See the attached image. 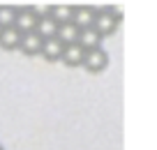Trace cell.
<instances>
[{
    "label": "cell",
    "instance_id": "6da1fadb",
    "mask_svg": "<svg viewBox=\"0 0 157 150\" xmlns=\"http://www.w3.org/2000/svg\"><path fill=\"white\" fill-rule=\"evenodd\" d=\"M118 23H120V10H116V5H106L102 10H97V16H95V25L102 37H109L118 30Z\"/></svg>",
    "mask_w": 157,
    "mask_h": 150
},
{
    "label": "cell",
    "instance_id": "7a4b0ae2",
    "mask_svg": "<svg viewBox=\"0 0 157 150\" xmlns=\"http://www.w3.org/2000/svg\"><path fill=\"white\" fill-rule=\"evenodd\" d=\"M37 23H39V19H37V14H35L33 5H19V7H16V21H14V25L23 35L35 33V30H37Z\"/></svg>",
    "mask_w": 157,
    "mask_h": 150
},
{
    "label": "cell",
    "instance_id": "3957f363",
    "mask_svg": "<svg viewBox=\"0 0 157 150\" xmlns=\"http://www.w3.org/2000/svg\"><path fill=\"white\" fill-rule=\"evenodd\" d=\"M83 67L88 69L90 74H99L109 67V53L104 48H95V51H88L83 60Z\"/></svg>",
    "mask_w": 157,
    "mask_h": 150
},
{
    "label": "cell",
    "instance_id": "277c9868",
    "mask_svg": "<svg viewBox=\"0 0 157 150\" xmlns=\"http://www.w3.org/2000/svg\"><path fill=\"white\" fill-rule=\"evenodd\" d=\"M95 16H97V7L95 5H74V21L72 23L76 28H93Z\"/></svg>",
    "mask_w": 157,
    "mask_h": 150
},
{
    "label": "cell",
    "instance_id": "5b68a950",
    "mask_svg": "<svg viewBox=\"0 0 157 150\" xmlns=\"http://www.w3.org/2000/svg\"><path fill=\"white\" fill-rule=\"evenodd\" d=\"M21 42H23V33H21L16 25H10V28L0 30V48L5 51H21Z\"/></svg>",
    "mask_w": 157,
    "mask_h": 150
},
{
    "label": "cell",
    "instance_id": "8992f818",
    "mask_svg": "<svg viewBox=\"0 0 157 150\" xmlns=\"http://www.w3.org/2000/svg\"><path fill=\"white\" fill-rule=\"evenodd\" d=\"M86 51L81 44H69L65 46V53H63V63L67 67H83V60H86Z\"/></svg>",
    "mask_w": 157,
    "mask_h": 150
},
{
    "label": "cell",
    "instance_id": "52a82bcc",
    "mask_svg": "<svg viewBox=\"0 0 157 150\" xmlns=\"http://www.w3.org/2000/svg\"><path fill=\"white\" fill-rule=\"evenodd\" d=\"M63 53H65V44L60 42L58 37L44 39V48H42L44 60H49V63H58V60H63Z\"/></svg>",
    "mask_w": 157,
    "mask_h": 150
},
{
    "label": "cell",
    "instance_id": "ba28073f",
    "mask_svg": "<svg viewBox=\"0 0 157 150\" xmlns=\"http://www.w3.org/2000/svg\"><path fill=\"white\" fill-rule=\"evenodd\" d=\"M42 48H44V39L37 33L23 35V42H21V53L23 56H42Z\"/></svg>",
    "mask_w": 157,
    "mask_h": 150
},
{
    "label": "cell",
    "instance_id": "9c48e42d",
    "mask_svg": "<svg viewBox=\"0 0 157 150\" xmlns=\"http://www.w3.org/2000/svg\"><path fill=\"white\" fill-rule=\"evenodd\" d=\"M102 35L95 28H83L81 35H78V44L86 48V51H95V48H102Z\"/></svg>",
    "mask_w": 157,
    "mask_h": 150
},
{
    "label": "cell",
    "instance_id": "30bf717a",
    "mask_svg": "<svg viewBox=\"0 0 157 150\" xmlns=\"http://www.w3.org/2000/svg\"><path fill=\"white\" fill-rule=\"evenodd\" d=\"M51 19L56 21L58 25L72 23L74 21V5H51Z\"/></svg>",
    "mask_w": 157,
    "mask_h": 150
},
{
    "label": "cell",
    "instance_id": "8fae6325",
    "mask_svg": "<svg viewBox=\"0 0 157 150\" xmlns=\"http://www.w3.org/2000/svg\"><path fill=\"white\" fill-rule=\"evenodd\" d=\"M58 30H60V25L56 23V21L51 19V14H49V16H44V19H39L35 33H37L42 39H51V37H58Z\"/></svg>",
    "mask_w": 157,
    "mask_h": 150
},
{
    "label": "cell",
    "instance_id": "7c38bea8",
    "mask_svg": "<svg viewBox=\"0 0 157 150\" xmlns=\"http://www.w3.org/2000/svg\"><path fill=\"white\" fill-rule=\"evenodd\" d=\"M78 35H81V28H76L74 23H65V25H60V30H58V39L65 46L78 44Z\"/></svg>",
    "mask_w": 157,
    "mask_h": 150
},
{
    "label": "cell",
    "instance_id": "4fadbf2b",
    "mask_svg": "<svg viewBox=\"0 0 157 150\" xmlns=\"http://www.w3.org/2000/svg\"><path fill=\"white\" fill-rule=\"evenodd\" d=\"M16 21V7L14 5H0V30L14 25Z\"/></svg>",
    "mask_w": 157,
    "mask_h": 150
},
{
    "label": "cell",
    "instance_id": "5bb4252c",
    "mask_svg": "<svg viewBox=\"0 0 157 150\" xmlns=\"http://www.w3.org/2000/svg\"><path fill=\"white\" fill-rule=\"evenodd\" d=\"M0 150H5V148H2V145H0Z\"/></svg>",
    "mask_w": 157,
    "mask_h": 150
}]
</instances>
